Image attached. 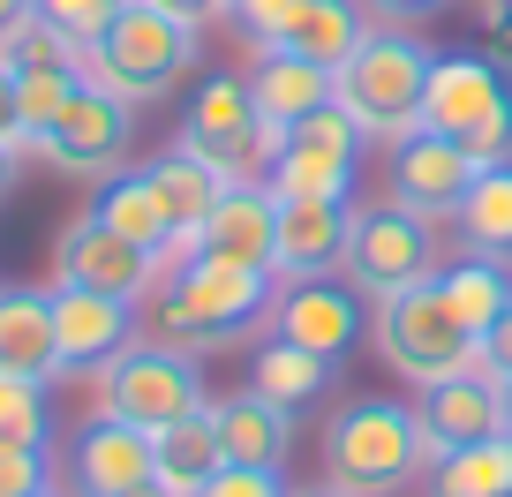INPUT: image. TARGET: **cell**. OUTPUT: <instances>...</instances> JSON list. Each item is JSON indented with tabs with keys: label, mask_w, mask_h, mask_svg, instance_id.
I'll list each match as a JSON object with an SVG mask.
<instances>
[{
	"label": "cell",
	"mask_w": 512,
	"mask_h": 497,
	"mask_svg": "<svg viewBox=\"0 0 512 497\" xmlns=\"http://www.w3.org/2000/svg\"><path fill=\"white\" fill-rule=\"evenodd\" d=\"M279 302V272H249V264H211V257H174L166 279L144 302V339L174 354H211L249 339Z\"/></svg>",
	"instance_id": "cell-1"
},
{
	"label": "cell",
	"mask_w": 512,
	"mask_h": 497,
	"mask_svg": "<svg viewBox=\"0 0 512 497\" xmlns=\"http://www.w3.org/2000/svg\"><path fill=\"white\" fill-rule=\"evenodd\" d=\"M437 46L400 23H369V38L332 68V106L354 113V129L369 144H400L407 129H422V91H430Z\"/></svg>",
	"instance_id": "cell-2"
},
{
	"label": "cell",
	"mask_w": 512,
	"mask_h": 497,
	"mask_svg": "<svg viewBox=\"0 0 512 497\" xmlns=\"http://www.w3.org/2000/svg\"><path fill=\"white\" fill-rule=\"evenodd\" d=\"M204 61V31L181 16H166L159 0H121V16L106 23L91 53H83V76H98L106 91H121L128 106H159Z\"/></svg>",
	"instance_id": "cell-3"
},
{
	"label": "cell",
	"mask_w": 512,
	"mask_h": 497,
	"mask_svg": "<svg viewBox=\"0 0 512 497\" xmlns=\"http://www.w3.org/2000/svg\"><path fill=\"white\" fill-rule=\"evenodd\" d=\"M430 467L415 430V400H347L332 422H324V482L347 497H400L407 482Z\"/></svg>",
	"instance_id": "cell-4"
},
{
	"label": "cell",
	"mask_w": 512,
	"mask_h": 497,
	"mask_svg": "<svg viewBox=\"0 0 512 497\" xmlns=\"http://www.w3.org/2000/svg\"><path fill=\"white\" fill-rule=\"evenodd\" d=\"M445 264V234L437 219L407 211L400 196H377V204H354V226H347V257H339V279H347L362 302H392V294L437 279Z\"/></svg>",
	"instance_id": "cell-5"
},
{
	"label": "cell",
	"mask_w": 512,
	"mask_h": 497,
	"mask_svg": "<svg viewBox=\"0 0 512 497\" xmlns=\"http://www.w3.org/2000/svg\"><path fill=\"white\" fill-rule=\"evenodd\" d=\"M422 129L452 136L475 166L512 159V76L482 53H437L422 91Z\"/></svg>",
	"instance_id": "cell-6"
},
{
	"label": "cell",
	"mask_w": 512,
	"mask_h": 497,
	"mask_svg": "<svg viewBox=\"0 0 512 497\" xmlns=\"http://www.w3.org/2000/svg\"><path fill=\"white\" fill-rule=\"evenodd\" d=\"M174 144L189 151V159H204L226 189H264V181H272L279 136L264 129V113L249 106V83L241 76H204L189 91V106H181Z\"/></svg>",
	"instance_id": "cell-7"
},
{
	"label": "cell",
	"mask_w": 512,
	"mask_h": 497,
	"mask_svg": "<svg viewBox=\"0 0 512 497\" xmlns=\"http://www.w3.org/2000/svg\"><path fill=\"white\" fill-rule=\"evenodd\" d=\"M196 407H211L196 354H174V347H159V339H136L128 354H113L91 377V415L136 422V430H151V437H159L166 422L196 415Z\"/></svg>",
	"instance_id": "cell-8"
},
{
	"label": "cell",
	"mask_w": 512,
	"mask_h": 497,
	"mask_svg": "<svg viewBox=\"0 0 512 497\" xmlns=\"http://www.w3.org/2000/svg\"><path fill=\"white\" fill-rule=\"evenodd\" d=\"M369 339H377V354L392 362V377H407L415 392L475 362V339H467L460 317L445 309L437 279H422V287H407V294H392V302H377V317H369Z\"/></svg>",
	"instance_id": "cell-9"
},
{
	"label": "cell",
	"mask_w": 512,
	"mask_h": 497,
	"mask_svg": "<svg viewBox=\"0 0 512 497\" xmlns=\"http://www.w3.org/2000/svg\"><path fill=\"white\" fill-rule=\"evenodd\" d=\"M128 151H136V106L121 91H106L98 76H83L76 98L61 106V121L31 144V159H46L68 181H106L128 166Z\"/></svg>",
	"instance_id": "cell-10"
},
{
	"label": "cell",
	"mask_w": 512,
	"mask_h": 497,
	"mask_svg": "<svg viewBox=\"0 0 512 497\" xmlns=\"http://www.w3.org/2000/svg\"><path fill=\"white\" fill-rule=\"evenodd\" d=\"M166 279V257H151L144 241L113 234L98 211H76L53 241V287H83V294H121V302L144 309L151 287Z\"/></svg>",
	"instance_id": "cell-11"
},
{
	"label": "cell",
	"mask_w": 512,
	"mask_h": 497,
	"mask_svg": "<svg viewBox=\"0 0 512 497\" xmlns=\"http://www.w3.org/2000/svg\"><path fill=\"white\" fill-rule=\"evenodd\" d=\"M362 151H369V136L354 129V113H339V106L309 113L272 151V196H332V204H354Z\"/></svg>",
	"instance_id": "cell-12"
},
{
	"label": "cell",
	"mask_w": 512,
	"mask_h": 497,
	"mask_svg": "<svg viewBox=\"0 0 512 497\" xmlns=\"http://www.w3.org/2000/svg\"><path fill=\"white\" fill-rule=\"evenodd\" d=\"M415 430H422V452H430V467L445 460V452H467L482 445V437H505L512 415H505V377L482 362L452 369V377H437V385L415 392Z\"/></svg>",
	"instance_id": "cell-13"
},
{
	"label": "cell",
	"mask_w": 512,
	"mask_h": 497,
	"mask_svg": "<svg viewBox=\"0 0 512 497\" xmlns=\"http://www.w3.org/2000/svg\"><path fill=\"white\" fill-rule=\"evenodd\" d=\"M272 339H294V347L324 354V362H347L354 339L369 332V302L347 287V279H279V302H272Z\"/></svg>",
	"instance_id": "cell-14"
},
{
	"label": "cell",
	"mask_w": 512,
	"mask_h": 497,
	"mask_svg": "<svg viewBox=\"0 0 512 497\" xmlns=\"http://www.w3.org/2000/svg\"><path fill=\"white\" fill-rule=\"evenodd\" d=\"M475 174L482 166L437 129H407L400 144H384V196H400L407 211H422V219H437V226H452V211H460V196H467Z\"/></svg>",
	"instance_id": "cell-15"
},
{
	"label": "cell",
	"mask_w": 512,
	"mask_h": 497,
	"mask_svg": "<svg viewBox=\"0 0 512 497\" xmlns=\"http://www.w3.org/2000/svg\"><path fill=\"white\" fill-rule=\"evenodd\" d=\"M61 482L76 497H144V490H159V475H151V430L91 415L61 452Z\"/></svg>",
	"instance_id": "cell-16"
},
{
	"label": "cell",
	"mask_w": 512,
	"mask_h": 497,
	"mask_svg": "<svg viewBox=\"0 0 512 497\" xmlns=\"http://www.w3.org/2000/svg\"><path fill=\"white\" fill-rule=\"evenodd\" d=\"M53 339H61V377L91 385L113 354H128L144 339V309L121 294H83V287H53Z\"/></svg>",
	"instance_id": "cell-17"
},
{
	"label": "cell",
	"mask_w": 512,
	"mask_h": 497,
	"mask_svg": "<svg viewBox=\"0 0 512 497\" xmlns=\"http://www.w3.org/2000/svg\"><path fill=\"white\" fill-rule=\"evenodd\" d=\"M347 226H354V204H332V196H279L272 272L279 279H332L339 257H347Z\"/></svg>",
	"instance_id": "cell-18"
},
{
	"label": "cell",
	"mask_w": 512,
	"mask_h": 497,
	"mask_svg": "<svg viewBox=\"0 0 512 497\" xmlns=\"http://www.w3.org/2000/svg\"><path fill=\"white\" fill-rule=\"evenodd\" d=\"M272 241H279V196L264 189H226L211 204L204 234L181 249V257H211V264H249V272H272Z\"/></svg>",
	"instance_id": "cell-19"
},
{
	"label": "cell",
	"mask_w": 512,
	"mask_h": 497,
	"mask_svg": "<svg viewBox=\"0 0 512 497\" xmlns=\"http://www.w3.org/2000/svg\"><path fill=\"white\" fill-rule=\"evenodd\" d=\"M211 430H219L226 467H287V452H294V415L279 400H264L256 385L211 400Z\"/></svg>",
	"instance_id": "cell-20"
},
{
	"label": "cell",
	"mask_w": 512,
	"mask_h": 497,
	"mask_svg": "<svg viewBox=\"0 0 512 497\" xmlns=\"http://www.w3.org/2000/svg\"><path fill=\"white\" fill-rule=\"evenodd\" d=\"M241 83H249V106L264 113L272 136H287L294 121H309V113L332 106V68L302 61V53H256V68Z\"/></svg>",
	"instance_id": "cell-21"
},
{
	"label": "cell",
	"mask_w": 512,
	"mask_h": 497,
	"mask_svg": "<svg viewBox=\"0 0 512 497\" xmlns=\"http://www.w3.org/2000/svg\"><path fill=\"white\" fill-rule=\"evenodd\" d=\"M0 369L61 385V339H53V287H0Z\"/></svg>",
	"instance_id": "cell-22"
},
{
	"label": "cell",
	"mask_w": 512,
	"mask_h": 497,
	"mask_svg": "<svg viewBox=\"0 0 512 497\" xmlns=\"http://www.w3.org/2000/svg\"><path fill=\"white\" fill-rule=\"evenodd\" d=\"M91 211L113 226V234L144 241L151 257H166V264L181 257L174 219H166V204H159V189H151V174H144V166H121V174H106V181L91 189Z\"/></svg>",
	"instance_id": "cell-23"
},
{
	"label": "cell",
	"mask_w": 512,
	"mask_h": 497,
	"mask_svg": "<svg viewBox=\"0 0 512 497\" xmlns=\"http://www.w3.org/2000/svg\"><path fill=\"white\" fill-rule=\"evenodd\" d=\"M437 294H445V309L460 317L467 339H482L497 317L512 309V264L505 257H475V249H460V257L437 264Z\"/></svg>",
	"instance_id": "cell-24"
},
{
	"label": "cell",
	"mask_w": 512,
	"mask_h": 497,
	"mask_svg": "<svg viewBox=\"0 0 512 497\" xmlns=\"http://www.w3.org/2000/svg\"><path fill=\"white\" fill-rule=\"evenodd\" d=\"M219 467H226V452H219V430H211V407H196V415L166 422L151 437V475H159L166 497H196Z\"/></svg>",
	"instance_id": "cell-25"
},
{
	"label": "cell",
	"mask_w": 512,
	"mask_h": 497,
	"mask_svg": "<svg viewBox=\"0 0 512 497\" xmlns=\"http://www.w3.org/2000/svg\"><path fill=\"white\" fill-rule=\"evenodd\" d=\"M144 174H151V189H159V204H166V219H174V241L189 249L196 234H204V219H211V204L226 196V181L211 174L204 159H189L181 144H166L159 159H144Z\"/></svg>",
	"instance_id": "cell-26"
},
{
	"label": "cell",
	"mask_w": 512,
	"mask_h": 497,
	"mask_svg": "<svg viewBox=\"0 0 512 497\" xmlns=\"http://www.w3.org/2000/svg\"><path fill=\"white\" fill-rule=\"evenodd\" d=\"M332 377H339V362L294 347V339H256V354H249V385L264 392V400H279L287 415H302L309 400H324Z\"/></svg>",
	"instance_id": "cell-27"
},
{
	"label": "cell",
	"mask_w": 512,
	"mask_h": 497,
	"mask_svg": "<svg viewBox=\"0 0 512 497\" xmlns=\"http://www.w3.org/2000/svg\"><path fill=\"white\" fill-rule=\"evenodd\" d=\"M369 8L362 0H302L294 8V23H287V38H279L272 53H302V61H324V68H339L354 46L369 38Z\"/></svg>",
	"instance_id": "cell-28"
},
{
	"label": "cell",
	"mask_w": 512,
	"mask_h": 497,
	"mask_svg": "<svg viewBox=\"0 0 512 497\" xmlns=\"http://www.w3.org/2000/svg\"><path fill=\"white\" fill-rule=\"evenodd\" d=\"M452 234H460V249H475V257H505L512 264V159L482 166V174L467 181L460 211H452Z\"/></svg>",
	"instance_id": "cell-29"
},
{
	"label": "cell",
	"mask_w": 512,
	"mask_h": 497,
	"mask_svg": "<svg viewBox=\"0 0 512 497\" xmlns=\"http://www.w3.org/2000/svg\"><path fill=\"white\" fill-rule=\"evenodd\" d=\"M430 497H512V430L482 437L467 452H445L430 467Z\"/></svg>",
	"instance_id": "cell-30"
},
{
	"label": "cell",
	"mask_w": 512,
	"mask_h": 497,
	"mask_svg": "<svg viewBox=\"0 0 512 497\" xmlns=\"http://www.w3.org/2000/svg\"><path fill=\"white\" fill-rule=\"evenodd\" d=\"M0 445H38V452H53V407H46V385H38V377L0 369Z\"/></svg>",
	"instance_id": "cell-31"
},
{
	"label": "cell",
	"mask_w": 512,
	"mask_h": 497,
	"mask_svg": "<svg viewBox=\"0 0 512 497\" xmlns=\"http://www.w3.org/2000/svg\"><path fill=\"white\" fill-rule=\"evenodd\" d=\"M31 16H38V23H53L68 46L91 53L98 38H106V23L121 16V0H31Z\"/></svg>",
	"instance_id": "cell-32"
},
{
	"label": "cell",
	"mask_w": 512,
	"mask_h": 497,
	"mask_svg": "<svg viewBox=\"0 0 512 497\" xmlns=\"http://www.w3.org/2000/svg\"><path fill=\"white\" fill-rule=\"evenodd\" d=\"M53 452H38V445H0V497H38V490H53Z\"/></svg>",
	"instance_id": "cell-33"
},
{
	"label": "cell",
	"mask_w": 512,
	"mask_h": 497,
	"mask_svg": "<svg viewBox=\"0 0 512 497\" xmlns=\"http://www.w3.org/2000/svg\"><path fill=\"white\" fill-rule=\"evenodd\" d=\"M294 8H302V0H234V8H226V16L241 23V38H249L256 53H272L279 38H287V23H294Z\"/></svg>",
	"instance_id": "cell-34"
},
{
	"label": "cell",
	"mask_w": 512,
	"mask_h": 497,
	"mask_svg": "<svg viewBox=\"0 0 512 497\" xmlns=\"http://www.w3.org/2000/svg\"><path fill=\"white\" fill-rule=\"evenodd\" d=\"M196 497H287V467H219Z\"/></svg>",
	"instance_id": "cell-35"
},
{
	"label": "cell",
	"mask_w": 512,
	"mask_h": 497,
	"mask_svg": "<svg viewBox=\"0 0 512 497\" xmlns=\"http://www.w3.org/2000/svg\"><path fill=\"white\" fill-rule=\"evenodd\" d=\"M475 362H482V369H497V377L512 385V309H505V317H497L490 332L475 339Z\"/></svg>",
	"instance_id": "cell-36"
},
{
	"label": "cell",
	"mask_w": 512,
	"mask_h": 497,
	"mask_svg": "<svg viewBox=\"0 0 512 497\" xmlns=\"http://www.w3.org/2000/svg\"><path fill=\"white\" fill-rule=\"evenodd\" d=\"M377 23H400V31H415V23H430L437 8H452V0H362Z\"/></svg>",
	"instance_id": "cell-37"
},
{
	"label": "cell",
	"mask_w": 512,
	"mask_h": 497,
	"mask_svg": "<svg viewBox=\"0 0 512 497\" xmlns=\"http://www.w3.org/2000/svg\"><path fill=\"white\" fill-rule=\"evenodd\" d=\"M0 144L23 151V106H16V68L0 61Z\"/></svg>",
	"instance_id": "cell-38"
},
{
	"label": "cell",
	"mask_w": 512,
	"mask_h": 497,
	"mask_svg": "<svg viewBox=\"0 0 512 497\" xmlns=\"http://www.w3.org/2000/svg\"><path fill=\"white\" fill-rule=\"evenodd\" d=\"M166 16H181V23H196V31H204V23H219L226 8H234V0H159Z\"/></svg>",
	"instance_id": "cell-39"
},
{
	"label": "cell",
	"mask_w": 512,
	"mask_h": 497,
	"mask_svg": "<svg viewBox=\"0 0 512 497\" xmlns=\"http://www.w3.org/2000/svg\"><path fill=\"white\" fill-rule=\"evenodd\" d=\"M23 23H31V0H0V53L23 38Z\"/></svg>",
	"instance_id": "cell-40"
},
{
	"label": "cell",
	"mask_w": 512,
	"mask_h": 497,
	"mask_svg": "<svg viewBox=\"0 0 512 497\" xmlns=\"http://www.w3.org/2000/svg\"><path fill=\"white\" fill-rule=\"evenodd\" d=\"M16 174H23V151H16V144H0V204L16 196Z\"/></svg>",
	"instance_id": "cell-41"
},
{
	"label": "cell",
	"mask_w": 512,
	"mask_h": 497,
	"mask_svg": "<svg viewBox=\"0 0 512 497\" xmlns=\"http://www.w3.org/2000/svg\"><path fill=\"white\" fill-rule=\"evenodd\" d=\"M287 497H347V490H332V482H317V490H287Z\"/></svg>",
	"instance_id": "cell-42"
},
{
	"label": "cell",
	"mask_w": 512,
	"mask_h": 497,
	"mask_svg": "<svg viewBox=\"0 0 512 497\" xmlns=\"http://www.w3.org/2000/svg\"><path fill=\"white\" fill-rule=\"evenodd\" d=\"M38 497H76V490H61V482H53V490H38Z\"/></svg>",
	"instance_id": "cell-43"
},
{
	"label": "cell",
	"mask_w": 512,
	"mask_h": 497,
	"mask_svg": "<svg viewBox=\"0 0 512 497\" xmlns=\"http://www.w3.org/2000/svg\"><path fill=\"white\" fill-rule=\"evenodd\" d=\"M505 415H512V385H505Z\"/></svg>",
	"instance_id": "cell-44"
},
{
	"label": "cell",
	"mask_w": 512,
	"mask_h": 497,
	"mask_svg": "<svg viewBox=\"0 0 512 497\" xmlns=\"http://www.w3.org/2000/svg\"><path fill=\"white\" fill-rule=\"evenodd\" d=\"M144 497H166V490H144Z\"/></svg>",
	"instance_id": "cell-45"
}]
</instances>
